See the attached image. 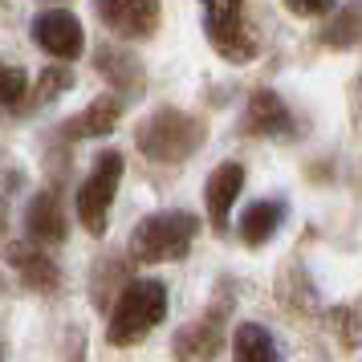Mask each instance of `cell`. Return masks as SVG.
Listing matches in <instances>:
<instances>
[{
  "instance_id": "obj_21",
  "label": "cell",
  "mask_w": 362,
  "mask_h": 362,
  "mask_svg": "<svg viewBox=\"0 0 362 362\" xmlns=\"http://www.w3.org/2000/svg\"><path fill=\"white\" fill-rule=\"evenodd\" d=\"M0 289H4V281H0Z\"/></svg>"
},
{
  "instance_id": "obj_17",
  "label": "cell",
  "mask_w": 362,
  "mask_h": 362,
  "mask_svg": "<svg viewBox=\"0 0 362 362\" xmlns=\"http://www.w3.org/2000/svg\"><path fill=\"white\" fill-rule=\"evenodd\" d=\"M358 37H362V0H350V4L338 8V17L322 29V41L334 45V49H346V45H354Z\"/></svg>"
},
{
  "instance_id": "obj_2",
  "label": "cell",
  "mask_w": 362,
  "mask_h": 362,
  "mask_svg": "<svg viewBox=\"0 0 362 362\" xmlns=\"http://www.w3.org/2000/svg\"><path fill=\"white\" fill-rule=\"evenodd\" d=\"M208 139V127L187 110H155L139 127V151L155 163H183Z\"/></svg>"
},
{
  "instance_id": "obj_3",
  "label": "cell",
  "mask_w": 362,
  "mask_h": 362,
  "mask_svg": "<svg viewBox=\"0 0 362 362\" xmlns=\"http://www.w3.org/2000/svg\"><path fill=\"white\" fill-rule=\"evenodd\" d=\"M196 232L199 220L192 212H155L147 220H139V228L131 232V257L143 264L180 261V257H187Z\"/></svg>"
},
{
  "instance_id": "obj_6",
  "label": "cell",
  "mask_w": 362,
  "mask_h": 362,
  "mask_svg": "<svg viewBox=\"0 0 362 362\" xmlns=\"http://www.w3.org/2000/svg\"><path fill=\"white\" fill-rule=\"evenodd\" d=\"M33 41L45 53L62 57V62H74L78 53L86 49V37H82V21L66 13V8H45L33 17Z\"/></svg>"
},
{
  "instance_id": "obj_11",
  "label": "cell",
  "mask_w": 362,
  "mask_h": 362,
  "mask_svg": "<svg viewBox=\"0 0 362 362\" xmlns=\"http://www.w3.org/2000/svg\"><path fill=\"white\" fill-rule=\"evenodd\" d=\"M171 350H175V358L180 362L212 358L216 350H220V317L212 313V317H199V322H192V326H183L180 334H175Z\"/></svg>"
},
{
  "instance_id": "obj_16",
  "label": "cell",
  "mask_w": 362,
  "mask_h": 362,
  "mask_svg": "<svg viewBox=\"0 0 362 362\" xmlns=\"http://www.w3.org/2000/svg\"><path fill=\"white\" fill-rule=\"evenodd\" d=\"M232 362H281L273 334H269L261 322H245V326H236V338H232Z\"/></svg>"
},
{
  "instance_id": "obj_10",
  "label": "cell",
  "mask_w": 362,
  "mask_h": 362,
  "mask_svg": "<svg viewBox=\"0 0 362 362\" xmlns=\"http://www.w3.org/2000/svg\"><path fill=\"white\" fill-rule=\"evenodd\" d=\"M8 261H13V269L21 273V281H25L33 293H53V289L62 285L57 264H53L41 248H33V245H13V248H8Z\"/></svg>"
},
{
  "instance_id": "obj_5",
  "label": "cell",
  "mask_w": 362,
  "mask_h": 362,
  "mask_svg": "<svg viewBox=\"0 0 362 362\" xmlns=\"http://www.w3.org/2000/svg\"><path fill=\"white\" fill-rule=\"evenodd\" d=\"M208 8V37L228 62H248L257 53V33L245 21L240 0H204Z\"/></svg>"
},
{
  "instance_id": "obj_7",
  "label": "cell",
  "mask_w": 362,
  "mask_h": 362,
  "mask_svg": "<svg viewBox=\"0 0 362 362\" xmlns=\"http://www.w3.org/2000/svg\"><path fill=\"white\" fill-rule=\"evenodd\" d=\"M106 29L122 37H151L159 29V0H94Z\"/></svg>"
},
{
  "instance_id": "obj_12",
  "label": "cell",
  "mask_w": 362,
  "mask_h": 362,
  "mask_svg": "<svg viewBox=\"0 0 362 362\" xmlns=\"http://www.w3.org/2000/svg\"><path fill=\"white\" fill-rule=\"evenodd\" d=\"M25 228H29V236L41 240V245H57V240H66V212H62V199L53 196V192L33 196L29 212H25Z\"/></svg>"
},
{
  "instance_id": "obj_18",
  "label": "cell",
  "mask_w": 362,
  "mask_h": 362,
  "mask_svg": "<svg viewBox=\"0 0 362 362\" xmlns=\"http://www.w3.org/2000/svg\"><path fill=\"white\" fill-rule=\"evenodd\" d=\"M69 86H74V74H69L66 66H49L45 74H41V82H37L33 98H29V106H41V102H53L57 94H66Z\"/></svg>"
},
{
  "instance_id": "obj_19",
  "label": "cell",
  "mask_w": 362,
  "mask_h": 362,
  "mask_svg": "<svg viewBox=\"0 0 362 362\" xmlns=\"http://www.w3.org/2000/svg\"><path fill=\"white\" fill-rule=\"evenodd\" d=\"M21 98H25V74L0 62V106H21Z\"/></svg>"
},
{
  "instance_id": "obj_20",
  "label": "cell",
  "mask_w": 362,
  "mask_h": 362,
  "mask_svg": "<svg viewBox=\"0 0 362 362\" xmlns=\"http://www.w3.org/2000/svg\"><path fill=\"white\" fill-rule=\"evenodd\" d=\"M285 4H289V13H297V17H322V13H329L334 0H285Z\"/></svg>"
},
{
  "instance_id": "obj_4",
  "label": "cell",
  "mask_w": 362,
  "mask_h": 362,
  "mask_svg": "<svg viewBox=\"0 0 362 362\" xmlns=\"http://www.w3.org/2000/svg\"><path fill=\"white\" fill-rule=\"evenodd\" d=\"M118 180H122V155L118 151H102L90 175L78 187V216L90 236H102L106 232V216H110V204H115Z\"/></svg>"
},
{
  "instance_id": "obj_9",
  "label": "cell",
  "mask_w": 362,
  "mask_h": 362,
  "mask_svg": "<svg viewBox=\"0 0 362 362\" xmlns=\"http://www.w3.org/2000/svg\"><path fill=\"white\" fill-rule=\"evenodd\" d=\"M289 127H293V115H289V106L273 90H257L248 98V110H245L248 134H289Z\"/></svg>"
},
{
  "instance_id": "obj_8",
  "label": "cell",
  "mask_w": 362,
  "mask_h": 362,
  "mask_svg": "<svg viewBox=\"0 0 362 362\" xmlns=\"http://www.w3.org/2000/svg\"><path fill=\"white\" fill-rule=\"evenodd\" d=\"M240 187H245V167L240 163H220L208 175L204 183V204H208V216H212V228L224 232L228 228V216H232V204L240 199Z\"/></svg>"
},
{
  "instance_id": "obj_1",
  "label": "cell",
  "mask_w": 362,
  "mask_h": 362,
  "mask_svg": "<svg viewBox=\"0 0 362 362\" xmlns=\"http://www.w3.org/2000/svg\"><path fill=\"white\" fill-rule=\"evenodd\" d=\"M167 313V289L163 281H127L122 293H118L115 310H110V322H106V338L110 346H134L143 342L151 329L163 322Z\"/></svg>"
},
{
  "instance_id": "obj_13",
  "label": "cell",
  "mask_w": 362,
  "mask_h": 362,
  "mask_svg": "<svg viewBox=\"0 0 362 362\" xmlns=\"http://www.w3.org/2000/svg\"><path fill=\"white\" fill-rule=\"evenodd\" d=\"M118 115H122V98H110V94L106 98H94L82 115H74L62 122V139H94V134H106L118 122Z\"/></svg>"
},
{
  "instance_id": "obj_14",
  "label": "cell",
  "mask_w": 362,
  "mask_h": 362,
  "mask_svg": "<svg viewBox=\"0 0 362 362\" xmlns=\"http://www.w3.org/2000/svg\"><path fill=\"white\" fill-rule=\"evenodd\" d=\"M94 66H98L102 78H110V86H115L122 98L143 90V66H139L127 49H118V45H102V49L94 53Z\"/></svg>"
},
{
  "instance_id": "obj_15",
  "label": "cell",
  "mask_w": 362,
  "mask_h": 362,
  "mask_svg": "<svg viewBox=\"0 0 362 362\" xmlns=\"http://www.w3.org/2000/svg\"><path fill=\"white\" fill-rule=\"evenodd\" d=\"M281 216H285V204L281 199H257L240 212V240L252 248H261L273 240V232L281 228Z\"/></svg>"
}]
</instances>
